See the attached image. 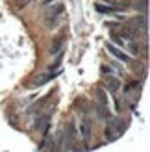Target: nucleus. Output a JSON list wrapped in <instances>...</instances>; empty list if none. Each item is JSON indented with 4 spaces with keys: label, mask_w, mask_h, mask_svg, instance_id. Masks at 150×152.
<instances>
[{
    "label": "nucleus",
    "mask_w": 150,
    "mask_h": 152,
    "mask_svg": "<svg viewBox=\"0 0 150 152\" xmlns=\"http://www.w3.org/2000/svg\"><path fill=\"white\" fill-rule=\"evenodd\" d=\"M80 132H82V137H84V141H89L91 139V123L85 119V121H82V124H80Z\"/></svg>",
    "instance_id": "2"
},
{
    "label": "nucleus",
    "mask_w": 150,
    "mask_h": 152,
    "mask_svg": "<svg viewBox=\"0 0 150 152\" xmlns=\"http://www.w3.org/2000/svg\"><path fill=\"white\" fill-rule=\"evenodd\" d=\"M128 48H130V52H132L133 56H137V54H139V47H137L135 43H128Z\"/></svg>",
    "instance_id": "8"
},
{
    "label": "nucleus",
    "mask_w": 150,
    "mask_h": 152,
    "mask_svg": "<svg viewBox=\"0 0 150 152\" xmlns=\"http://www.w3.org/2000/svg\"><path fill=\"white\" fill-rule=\"evenodd\" d=\"M96 98H98V102L102 104V108L108 104V98H106V93H104V91H96Z\"/></svg>",
    "instance_id": "7"
},
{
    "label": "nucleus",
    "mask_w": 150,
    "mask_h": 152,
    "mask_svg": "<svg viewBox=\"0 0 150 152\" xmlns=\"http://www.w3.org/2000/svg\"><path fill=\"white\" fill-rule=\"evenodd\" d=\"M108 50H109L113 56H117L119 59H122V61H126V63H132V58H130V56H126V54H122V52L119 50L117 47H111V45H108Z\"/></svg>",
    "instance_id": "3"
},
{
    "label": "nucleus",
    "mask_w": 150,
    "mask_h": 152,
    "mask_svg": "<svg viewBox=\"0 0 150 152\" xmlns=\"http://www.w3.org/2000/svg\"><path fill=\"white\" fill-rule=\"evenodd\" d=\"M106 87L111 91V93H115V91L119 89V80H117V78H108V82H106Z\"/></svg>",
    "instance_id": "6"
},
{
    "label": "nucleus",
    "mask_w": 150,
    "mask_h": 152,
    "mask_svg": "<svg viewBox=\"0 0 150 152\" xmlns=\"http://www.w3.org/2000/svg\"><path fill=\"white\" fill-rule=\"evenodd\" d=\"M137 86H141V82H139V80H135V82H132V83H128V86L124 87V93H128V91H132L133 87H137Z\"/></svg>",
    "instance_id": "9"
},
{
    "label": "nucleus",
    "mask_w": 150,
    "mask_h": 152,
    "mask_svg": "<svg viewBox=\"0 0 150 152\" xmlns=\"http://www.w3.org/2000/svg\"><path fill=\"white\" fill-rule=\"evenodd\" d=\"M63 41H65V37L61 35V37H58V39H54V43H52V47H50V54L54 56V54H58L59 50H61V47H63Z\"/></svg>",
    "instance_id": "4"
},
{
    "label": "nucleus",
    "mask_w": 150,
    "mask_h": 152,
    "mask_svg": "<svg viewBox=\"0 0 150 152\" xmlns=\"http://www.w3.org/2000/svg\"><path fill=\"white\" fill-rule=\"evenodd\" d=\"M146 24H148V22H146V17H145V15H139V17L132 19V22H130V26H132V28H135L137 32H139L141 28H143L145 32H146Z\"/></svg>",
    "instance_id": "1"
},
{
    "label": "nucleus",
    "mask_w": 150,
    "mask_h": 152,
    "mask_svg": "<svg viewBox=\"0 0 150 152\" xmlns=\"http://www.w3.org/2000/svg\"><path fill=\"white\" fill-rule=\"evenodd\" d=\"M54 76L56 74H41V76H37V78H35V82L32 83V86L35 87V86H43V83H47L50 78H54Z\"/></svg>",
    "instance_id": "5"
},
{
    "label": "nucleus",
    "mask_w": 150,
    "mask_h": 152,
    "mask_svg": "<svg viewBox=\"0 0 150 152\" xmlns=\"http://www.w3.org/2000/svg\"><path fill=\"white\" fill-rule=\"evenodd\" d=\"M135 7H137L139 11H143V13H145V11H146V0H143V2H141V0H139Z\"/></svg>",
    "instance_id": "10"
}]
</instances>
